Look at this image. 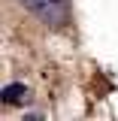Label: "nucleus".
I'll return each instance as SVG.
<instances>
[{"mask_svg": "<svg viewBox=\"0 0 118 121\" xmlns=\"http://www.w3.org/2000/svg\"><path fill=\"white\" fill-rule=\"evenodd\" d=\"M21 6L30 9L45 27H64L67 24L70 0H21Z\"/></svg>", "mask_w": 118, "mask_h": 121, "instance_id": "1", "label": "nucleus"}, {"mask_svg": "<svg viewBox=\"0 0 118 121\" xmlns=\"http://www.w3.org/2000/svg\"><path fill=\"white\" fill-rule=\"evenodd\" d=\"M0 97H3V103H6V106H12V103H24V100H27V85H21V82L6 85Z\"/></svg>", "mask_w": 118, "mask_h": 121, "instance_id": "2", "label": "nucleus"}]
</instances>
